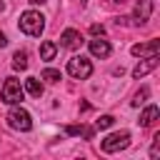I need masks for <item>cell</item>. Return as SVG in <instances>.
<instances>
[{
    "label": "cell",
    "instance_id": "cell-11",
    "mask_svg": "<svg viewBox=\"0 0 160 160\" xmlns=\"http://www.w3.org/2000/svg\"><path fill=\"white\" fill-rule=\"evenodd\" d=\"M158 115H160L158 105H150V108H145V112L140 115V125H142V128H150V125H155Z\"/></svg>",
    "mask_w": 160,
    "mask_h": 160
},
{
    "label": "cell",
    "instance_id": "cell-5",
    "mask_svg": "<svg viewBox=\"0 0 160 160\" xmlns=\"http://www.w3.org/2000/svg\"><path fill=\"white\" fill-rule=\"evenodd\" d=\"M128 145H130V132H128V130L112 132V135H108V138L100 142L102 152H118V150H122V148H128Z\"/></svg>",
    "mask_w": 160,
    "mask_h": 160
},
{
    "label": "cell",
    "instance_id": "cell-16",
    "mask_svg": "<svg viewBox=\"0 0 160 160\" xmlns=\"http://www.w3.org/2000/svg\"><path fill=\"white\" fill-rule=\"evenodd\" d=\"M115 122V118L112 115H100L98 120H95V128H100V130H105V128H110Z\"/></svg>",
    "mask_w": 160,
    "mask_h": 160
},
{
    "label": "cell",
    "instance_id": "cell-22",
    "mask_svg": "<svg viewBox=\"0 0 160 160\" xmlns=\"http://www.w3.org/2000/svg\"><path fill=\"white\" fill-rule=\"evenodd\" d=\"M0 10H5V5H2V2H0Z\"/></svg>",
    "mask_w": 160,
    "mask_h": 160
},
{
    "label": "cell",
    "instance_id": "cell-10",
    "mask_svg": "<svg viewBox=\"0 0 160 160\" xmlns=\"http://www.w3.org/2000/svg\"><path fill=\"white\" fill-rule=\"evenodd\" d=\"M132 55H158V40H150V42H138V45H132V50H130Z\"/></svg>",
    "mask_w": 160,
    "mask_h": 160
},
{
    "label": "cell",
    "instance_id": "cell-6",
    "mask_svg": "<svg viewBox=\"0 0 160 160\" xmlns=\"http://www.w3.org/2000/svg\"><path fill=\"white\" fill-rule=\"evenodd\" d=\"M150 15H152V0H138V5H135V22L142 25V22L150 20Z\"/></svg>",
    "mask_w": 160,
    "mask_h": 160
},
{
    "label": "cell",
    "instance_id": "cell-8",
    "mask_svg": "<svg viewBox=\"0 0 160 160\" xmlns=\"http://www.w3.org/2000/svg\"><path fill=\"white\" fill-rule=\"evenodd\" d=\"M90 52H92L95 58H108V55L112 52V48H110V42H108V40L95 38V40H90Z\"/></svg>",
    "mask_w": 160,
    "mask_h": 160
},
{
    "label": "cell",
    "instance_id": "cell-17",
    "mask_svg": "<svg viewBox=\"0 0 160 160\" xmlns=\"http://www.w3.org/2000/svg\"><path fill=\"white\" fill-rule=\"evenodd\" d=\"M148 95H150V90H148V88H140V90L135 92V100H132V105H142V102L148 100Z\"/></svg>",
    "mask_w": 160,
    "mask_h": 160
},
{
    "label": "cell",
    "instance_id": "cell-21",
    "mask_svg": "<svg viewBox=\"0 0 160 160\" xmlns=\"http://www.w3.org/2000/svg\"><path fill=\"white\" fill-rule=\"evenodd\" d=\"M122 2H128V0H112V5H122Z\"/></svg>",
    "mask_w": 160,
    "mask_h": 160
},
{
    "label": "cell",
    "instance_id": "cell-2",
    "mask_svg": "<svg viewBox=\"0 0 160 160\" xmlns=\"http://www.w3.org/2000/svg\"><path fill=\"white\" fill-rule=\"evenodd\" d=\"M68 72H70L72 78L85 80V78H90V75H92V65H90V60H88V58L75 55V58H70V60H68Z\"/></svg>",
    "mask_w": 160,
    "mask_h": 160
},
{
    "label": "cell",
    "instance_id": "cell-3",
    "mask_svg": "<svg viewBox=\"0 0 160 160\" xmlns=\"http://www.w3.org/2000/svg\"><path fill=\"white\" fill-rule=\"evenodd\" d=\"M0 98H2V102H8V105H18V102L22 100V88H20V80H18V78H8V80H5V85H2Z\"/></svg>",
    "mask_w": 160,
    "mask_h": 160
},
{
    "label": "cell",
    "instance_id": "cell-13",
    "mask_svg": "<svg viewBox=\"0 0 160 160\" xmlns=\"http://www.w3.org/2000/svg\"><path fill=\"white\" fill-rule=\"evenodd\" d=\"M12 68H15V70H25V68H28V52H25V50H18V52L12 55Z\"/></svg>",
    "mask_w": 160,
    "mask_h": 160
},
{
    "label": "cell",
    "instance_id": "cell-15",
    "mask_svg": "<svg viewBox=\"0 0 160 160\" xmlns=\"http://www.w3.org/2000/svg\"><path fill=\"white\" fill-rule=\"evenodd\" d=\"M42 78H45L48 82H60V80H62V75H60V70H52V68H48V70H42Z\"/></svg>",
    "mask_w": 160,
    "mask_h": 160
},
{
    "label": "cell",
    "instance_id": "cell-18",
    "mask_svg": "<svg viewBox=\"0 0 160 160\" xmlns=\"http://www.w3.org/2000/svg\"><path fill=\"white\" fill-rule=\"evenodd\" d=\"M90 32H92V35H102V32H105V28H102V25H98V22H92V25H90Z\"/></svg>",
    "mask_w": 160,
    "mask_h": 160
},
{
    "label": "cell",
    "instance_id": "cell-1",
    "mask_svg": "<svg viewBox=\"0 0 160 160\" xmlns=\"http://www.w3.org/2000/svg\"><path fill=\"white\" fill-rule=\"evenodd\" d=\"M42 28H45V18H42L40 12L28 10V12H22V15H20V30H22L25 35L38 38V35L42 32Z\"/></svg>",
    "mask_w": 160,
    "mask_h": 160
},
{
    "label": "cell",
    "instance_id": "cell-23",
    "mask_svg": "<svg viewBox=\"0 0 160 160\" xmlns=\"http://www.w3.org/2000/svg\"><path fill=\"white\" fill-rule=\"evenodd\" d=\"M80 2H85V0H80Z\"/></svg>",
    "mask_w": 160,
    "mask_h": 160
},
{
    "label": "cell",
    "instance_id": "cell-9",
    "mask_svg": "<svg viewBox=\"0 0 160 160\" xmlns=\"http://www.w3.org/2000/svg\"><path fill=\"white\" fill-rule=\"evenodd\" d=\"M158 62H160V60H158V55H150L145 62L135 65V70H132V78H135V80H140L142 75H148L150 70H155V68H158Z\"/></svg>",
    "mask_w": 160,
    "mask_h": 160
},
{
    "label": "cell",
    "instance_id": "cell-14",
    "mask_svg": "<svg viewBox=\"0 0 160 160\" xmlns=\"http://www.w3.org/2000/svg\"><path fill=\"white\" fill-rule=\"evenodd\" d=\"M25 88H28V92H30L32 98H40V95H42V85L38 82V78H28V80H25Z\"/></svg>",
    "mask_w": 160,
    "mask_h": 160
},
{
    "label": "cell",
    "instance_id": "cell-19",
    "mask_svg": "<svg viewBox=\"0 0 160 160\" xmlns=\"http://www.w3.org/2000/svg\"><path fill=\"white\" fill-rule=\"evenodd\" d=\"M8 45V38H5V32H0V48H5Z\"/></svg>",
    "mask_w": 160,
    "mask_h": 160
},
{
    "label": "cell",
    "instance_id": "cell-7",
    "mask_svg": "<svg viewBox=\"0 0 160 160\" xmlns=\"http://www.w3.org/2000/svg\"><path fill=\"white\" fill-rule=\"evenodd\" d=\"M60 45L68 48V50H75V48L82 45V35H80L78 30H65V32L60 35Z\"/></svg>",
    "mask_w": 160,
    "mask_h": 160
},
{
    "label": "cell",
    "instance_id": "cell-4",
    "mask_svg": "<svg viewBox=\"0 0 160 160\" xmlns=\"http://www.w3.org/2000/svg\"><path fill=\"white\" fill-rule=\"evenodd\" d=\"M8 125H10L12 130H22V132H28V130L32 128L30 112L22 110V108H12V110L8 112Z\"/></svg>",
    "mask_w": 160,
    "mask_h": 160
},
{
    "label": "cell",
    "instance_id": "cell-12",
    "mask_svg": "<svg viewBox=\"0 0 160 160\" xmlns=\"http://www.w3.org/2000/svg\"><path fill=\"white\" fill-rule=\"evenodd\" d=\"M55 52H58V45H55L52 40H45V42L40 45V58H42L45 62H50V60L55 58Z\"/></svg>",
    "mask_w": 160,
    "mask_h": 160
},
{
    "label": "cell",
    "instance_id": "cell-20",
    "mask_svg": "<svg viewBox=\"0 0 160 160\" xmlns=\"http://www.w3.org/2000/svg\"><path fill=\"white\" fill-rule=\"evenodd\" d=\"M30 2H32V5H42L45 0H30Z\"/></svg>",
    "mask_w": 160,
    "mask_h": 160
}]
</instances>
